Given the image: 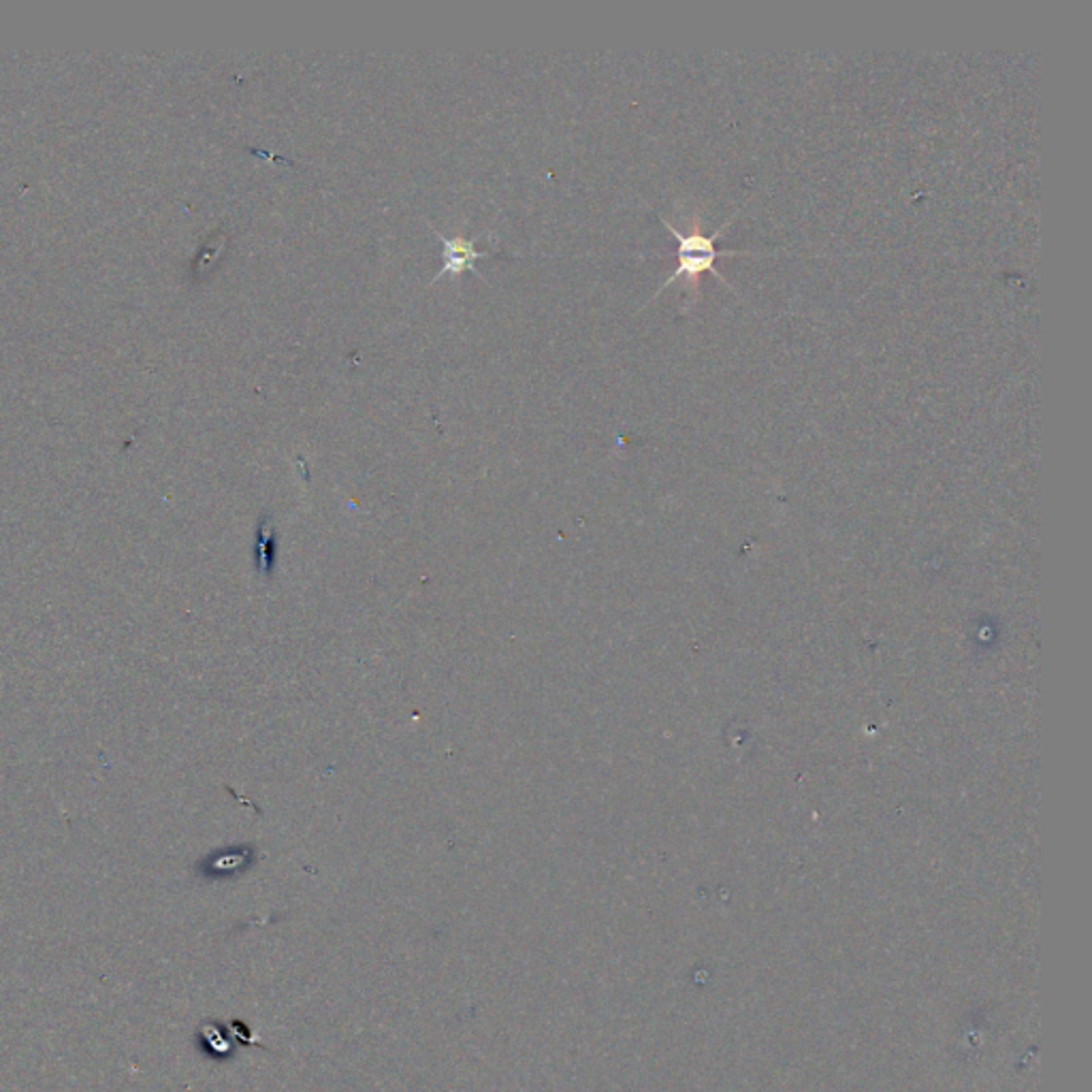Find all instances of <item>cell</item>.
Returning a JSON list of instances; mask_svg holds the SVG:
<instances>
[{
  "instance_id": "2",
  "label": "cell",
  "mask_w": 1092,
  "mask_h": 1092,
  "mask_svg": "<svg viewBox=\"0 0 1092 1092\" xmlns=\"http://www.w3.org/2000/svg\"><path fill=\"white\" fill-rule=\"evenodd\" d=\"M435 235L440 237L442 244H444V267L434 275V282L440 280V277H444V275H449V273H453L455 277L463 275L468 270L476 273V270H474V261L489 256L487 253H478V250L474 248L476 239H468L463 235L446 237V235H442L440 231H435Z\"/></svg>"
},
{
  "instance_id": "4",
  "label": "cell",
  "mask_w": 1092,
  "mask_h": 1092,
  "mask_svg": "<svg viewBox=\"0 0 1092 1092\" xmlns=\"http://www.w3.org/2000/svg\"><path fill=\"white\" fill-rule=\"evenodd\" d=\"M253 862V849H233L229 854L213 856L208 862V875L210 877H231L237 873H244Z\"/></svg>"
},
{
  "instance_id": "1",
  "label": "cell",
  "mask_w": 1092,
  "mask_h": 1092,
  "mask_svg": "<svg viewBox=\"0 0 1092 1092\" xmlns=\"http://www.w3.org/2000/svg\"><path fill=\"white\" fill-rule=\"evenodd\" d=\"M734 216H737V213H734ZM734 216H730L726 222H723V225H721L719 229H715L709 237L702 235L700 231L681 233L677 227H673V222H668L666 218H661V225H664L670 233H673L675 239L678 241V253H677L678 265H677L675 273L670 275V277H666V282L659 286V291L656 293V297H657V294H659L661 291L666 289L668 284H673L675 280H678V277H687V280L692 282V286H696V284H698V277H700V273H711V275H715V277H719V280H721L723 284H728L732 291H737V289H734V286L726 280V277H723V275L718 272V267H715V263H718L719 256H737V254L756 256V253H751V250H734V248H723V250H721V248H718V239L721 237V233L730 227V222L734 220Z\"/></svg>"
},
{
  "instance_id": "5",
  "label": "cell",
  "mask_w": 1092,
  "mask_h": 1092,
  "mask_svg": "<svg viewBox=\"0 0 1092 1092\" xmlns=\"http://www.w3.org/2000/svg\"><path fill=\"white\" fill-rule=\"evenodd\" d=\"M256 551H258V563H261V570L270 575L275 566V561H277V540H275V536L272 534V530H261Z\"/></svg>"
},
{
  "instance_id": "3",
  "label": "cell",
  "mask_w": 1092,
  "mask_h": 1092,
  "mask_svg": "<svg viewBox=\"0 0 1092 1092\" xmlns=\"http://www.w3.org/2000/svg\"><path fill=\"white\" fill-rule=\"evenodd\" d=\"M196 1040H199L201 1052L210 1056L212 1061H229L235 1056V1041H233L229 1028L220 1022H205L196 1033Z\"/></svg>"
}]
</instances>
